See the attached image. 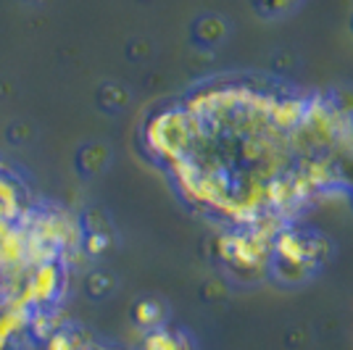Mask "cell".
I'll use <instances>...</instances> for the list:
<instances>
[{
	"label": "cell",
	"instance_id": "4",
	"mask_svg": "<svg viewBox=\"0 0 353 350\" xmlns=\"http://www.w3.org/2000/svg\"><path fill=\"white\" fill-rule=\"evenodd\" d=\"M143 350H192V345L182 332H172V329L159 327V329L148 332Z\"/></svg>",
	"mask_w": 353,
	"mask_h": 350
},
{
	"label": "cell",
	"instance_id": "7",
	"mask_svg": "<svg viewBox=\"0 0 353 350\" xmlns=\"http://www.w3.org/2000/svg\"><path fill=\"white\" fill-rule=\"evenodd\" d=\"M48 350H82V342L69 332H56L48 342Z\"/></svg>",
	"mask_w": 353,
	"mask_h": 350
},
{
	"label": "cell",
	"instance_id": "3",
	"mask_svg": "<svg viewBox=\"0 0 353 350\" xmlns=\"http://www.w3.org/2000/svg\"><path fill=\"white\" fill-rule=\"evenodd\" d=\"M221 263L240 279L269 277L272 232L266 229H221L216 237Z\"/></svg>",
	"mask_w": 353,
	"mask_h": 350
},
{
	"label": "cell",
	"instance_id": "6",
	"mask_svg": "<svg viewBox=\"0 0 353 350\" xmlns=\"http://www.w3.org/2000/svg\"><path fill=\"white\" fill-rule=\"evenodd\" d=\"M61 285V274L56 266H43L37 274H34V282H32V292L40 298V300H48V298H53L56 290H59Z\"/></svg>",
	"mask_w": 353,
	"mask_h": 350
},
{
	"label": "cell",
	"instance_id": "2",
	"mask_svg": "<svg viewBox=\"0 0 353 350\" xmlns=\"http://www.w3.org/2000/svg\"><path fill=\"white\" fill-rule=\"evenodd\" d=\"M332 256L330 237L311 227H301L298 221L285 224L272 232V258L269 277L280 285H301L311 279Z\"/></svg>",
	"mask_w": 353,
	"mask_h": 350
},
{
	"label": "cell",
	"instance_id": "5",
	"mask_svg": "<svg viewBox=\"0 0 353 350\" xmlns=\"http://www.w3.org/2000/svg\"><path fill=\"white\" fill-rule=\"evenodd\" d=\"M134 321L148 329V332H153V329H159L163 327V319H166V308H163L161 300H156V298H145V300H140L132 311Z\"/></svg>",
	"mask_w": 353,
	"mask_h": 350
},
{
	"label": "cell",
	"instance_id": "1",
	"mask_svg": "<svg viewBox=\"0 0 353 350\" xmlns=\"http://www.w3.org/2000/svg\"><path fill=\"white\" fill-rule=\"evenodd\" d=\"M174 179L224 229L274 232L353 190V114L324 92L216 79L182 105Z\"/></svg>",
	"mask_w": 353,
	"mask_h": 350
}]
</instances>
